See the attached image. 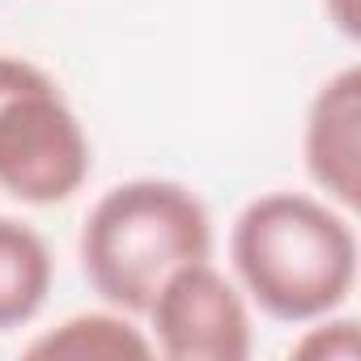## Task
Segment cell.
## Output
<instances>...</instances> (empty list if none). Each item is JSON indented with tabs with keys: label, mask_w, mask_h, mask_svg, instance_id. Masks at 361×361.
<instances>
[{
	"label": "cell",
	"mask_w": 361,
	"mask_h": 361,
	"mask_svg": "<svg viewBox=\"0 0 361 361\" xmlns=\"http://www.w3.org/2000/svg\"><path fill=\"white\" fill-rule=\"evenodd\" d=\"M243 293L281 323L336 314L357 285V230L344 209L306 192L251 200L230 234Z\"/></svg>",
	"instance_id": "1"
},
{
	"label": "cell",
	"mask_w": 361,
	"mask_h": 361,
	"mask_svg": "<svg viewBox=\"0 0 361 361\" xmlns=\"http://www.w3.org/2000/svg\"><path fill=\"white\" fill-rule=\"evenodd\" d=\"M323 9H327L331 26H336L344 39H357V35H361V22H357V0H323Z\"/></svg>",
	"instance_id": "9"
},
{
	"label": "cell",
	"mask_w": 361,
	"mask_h": 361,
	"mask_svg": "<svg viewBox=\"0 0 361 361\" xmlns=\"http://www.w3.org/2000/svg\"><path fill=\"white\" fill-rule=\"evenodd\" d=\"M90 178V136L39 64L0 51V192L22 204H60Z\"/></svg>",
	"instance_id": "3"
},
{
	"label": "cell",
	"mask_w": 361,
	"mask_h": 361,
	"mask_svg": "<svg viewBox=\"0 0 361 361\" xmlns=\"http://www.w3.org/2000/svg\"><path fill=\"white\" fill-rule=\"evenodd\" d=\"M298 357H331V361H353L361 353V340H357V323L353 319H336V314H323L306 327V336L289 348Z\"/></svg>",
	"instance_id": "8"
},
{
	"label": "cell",
	"mask_w": 361,
	"mask_h": 361,
	"mask_svg": "<svg viewBox=\"0 0 361 361\" xmlns=\"http://www.w3.org/2000/svg\"><path fill=\"white\" fill-rule=\"evenodd\" d=\"M145 319L153 331V353L170 361H247L255 344L247 293L217 272L213 259L170 272Z\"/></svg>",
	"instance_id": "4"
},
{
	"label": "cell",
	"mask_w": 361,
	"mask_h": 361,
	"mask_svg": "<svg viewBox=\"0 0 361 361\" xmlns=\"http://www.w3.org/2000/svg\"><path fill=\"white\" fill-rule=\"evenodd\" d=\"M30 357H98V361H123V357H153V340L123 319V310H90L73 314L60 327L43 331L26 344Z\"/></svg>",
	"instance_id": "7"
},
{
	"label": "cell",
	"mask_w": 361,
	"mask_h": 361,
	"mask_svg": "<svg viewBox=\"0 0 361 361\" xmlns=\"http://www.w3.org/2000/svg\"><path fill=\"white\" fill-rule=\"evenodd\" d=\"M209 255L213 221L204 200L170 178H128L111 188L81 230L85 281L123 314H145L170 272Z\"/></svg>",
	"instance_id": "2"
},
{
	"label": "cell",
	"mask_w": 361,
	"mask_h": 361,
	"mask_svg": "<svg viewBox=\"0 0 361 361\" xmlns=\"http://www.w3.org/2000/svg\"><path fill=\"white\" fill-rule=\"evenodd\" d=\"M302 157L323 200L353 213L361 200V68L357 64L327 77L310 98Z\"/></svg>",
	"instance_id": "5"
},
{
	"label": "cell",
	"mask_w": 361,
	"mask_h": 361,
	"mask_svg": "<svg viewBox=\"0 0 361 361\" xmlns=\"http://www.w3.org/2000/svg\"><path fill=\"white\" fill-rule=\"evenodd\" d=\"M56 281V259L43 234L18 217H0V331L26 327Z\"/></svg>",
	"instance_id": "6"
}]
</instances>
